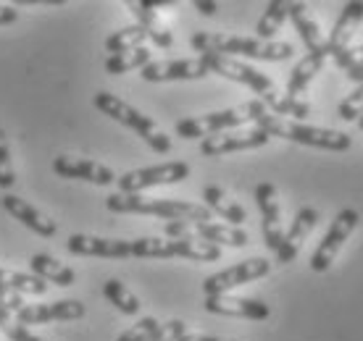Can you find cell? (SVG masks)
<instances>
[{
    "label": "cell",
    "instance_id": "obj_33",
    "mask_svg": "<svg viewBox=\"0 0 363 341\" xmlns=\"http://www.w3.org/2000/svg\"><path fill=\"white\" fill-rule=\"evenodd\" d=\"M158 320L155 318H140L132 328H127L124 333H118L116 341H153V333L158 331Z\"/></svg>",
    "mask_w": 363,
    "mask_h": 341
},
{
    "label": "cell",
    "instance_id": "obj_36",
    "mask_svg": "<svg viewBox=\"0 0 363 341\" xmlns=\"http://www.w3.org/2000/svg\"><path fill=\"white\" fill-rule=\"evenodd\" d=\"M0 331L6 333V336H9L11 341H43L40 336H37V333L29 331V328L24 323H18L16 315H13L11 320H6V323L0 325Z\"/></svg>",
    "mask_w": 363,
    "mask_h": 341
},
{
    "label": "cell",
    "instance_id": "obj_40",
    "mask_svg": "<svg viewBox=\"0 0 363 341\" xmlns=\"http://www.w3.org/2000/svg\"><path fill=\"white\" fill-rule=\"evenodd\" d=\"M355 55H358V61H363V45L358 47V50H355Z\"/></svg>",
    "mask_w": 363,
    "mask_h": 341
},
{
    "label": "cell",
    "instance_id": "obj_14",
    "mask_svg": "<svg viewBox=\"0 0 363 341\" xmlns=\"http://www.w3.org/2000/svg\"><path fill=\"white\" fill-rule=\"evenodd\" d=\"M53 173L61 179H79L90 181L95 187H108L118 179L113 168L103 166V163L87 161V158H74V155H58L53 158Z\"/></svg>",
    "mask_w": 363,
    "mask_h": 341
},
{
    "label": "cell",
    "instance_id": "obj_34",
    "mask_svg": "<svg viewBox=\"0 0 363 341\" xmlns=\"http://www.w3.org/2000/svg\"><path fill=\"white\" fill-rule=\"evenodd\" d=\"M337 113H340V118L342 121H358L363 113V84H358L350 95H347L342 103H340V108H337Z\"/></svg>",
    "mask_w": 363,
    "mask_h": 341
},
{
    "label": "cell",
    "instance_id": "obj_35",
    "mask_svg": "<svg viewBox=\"0 0 363 341\" xmlns=\"http://www.w3.org/2000/svg\"><path fill=\"white\" fill-rule=\"evenodd\" d=\"M184 333H190L184 320H166V323L158 325V331L153 333V341H179Z\"/></svg>",
    "mask_w": 363,
    "mask_h": 341
},
{
    "label": "cell",
    "instance_id": "obj_12",
    "mask_svg": "<svg viewBox=\"0 0 363 341\" xmlns=\"http://www.w3.org/2000/svg\"><path fill=\"white\" fill-rule=\"evenodd\" d=\"M255 205L261 210V229H264V242L272 252L279 250L281 239H284V229H281V205L277 197V187L264 181L255 187Z\"/></svg>",
    "mask_w": 363,
    "mask_h": 341
},
{
    "label": "cell",
    "instance_id": "obj_39",
    "mask_svg": "<svg viewBox=\"0 0 363 341\" xmlns=\"http://www.w3.org/2000/svg\"><path fill=\"white\" fill-rule=\"evenodd\" d=\"M179 341H237V339H218V336H203V333H184Z\"/></svg>",
    "mask_w": 363,
    "mask_h": 341
},
{
    "label": "cell",
    "instance_id": "obj_21",
    "mask_svg": "<svg viewBox=\"0 0 363 341\" xmlns=\"http://www.w3.org/2000/svg\"><path fill=\"white\" fill-rule=\"evenodd\" d=\"M327 58H329V47H324V50H316V53L303 55V58L295 63V69L290 71L287 95H290V98L303 100V95H306V90H308V84L316 79V74H321V69H324Z\"/></svg>",
    "mask_w": 363,
    "mask_h": 341
},
{
    "label": "cell",
    "instance_id": "obj_27",
    "mask_svg": "<svg viewBox=\"0 0 363 341\" xmlns=\"http://www.w3.org/2000/svg\"><path fill=\"white\" fill-rule=\"evenodd\" d=\"M287 18H290V3H287V0H272V3L266 6L264 16L258 18V24H255L258 40L274 42V37L279 35L281 24H284Z\"/></svg>",
    "mask_w": 363,
    "mask_h": 341
},
{
    "label": "cell",
    "instance_id": "obj_6",
    "mask_svg": "<svg viewBox=\"0 0 363 341\" xmlns=\"http://www.w3.org/2000/svg\"><path fill=\"white\" fill-rule=\"evenodd\" d=\"M166 239H200V242L216 244V247H245L247 233L237 226L216 224V221H206V224H195V221H169L164 226Z\"/></svg>",
    "mask_w": 363,
    "mask_h": 341
},
{
    "label": "cell",
    "instance_id": "obj_31",
    "mask_svg": "<svg viewBox=\"0 0 363 341\" xmlns=\"http://www.w3.org/2000/svg\"><path fill=\"white\" fill-rule=\"evenodd\" d=\"M103 296L108 299L111 305L116 307L118 313L124 315H137L140 313V299L132 294V289L118 279H108L103 284Z\"/></svg>",
    "mask_w": 363,
    "mask_h": 341
},
{
    "label": "cell",
    "instance_id": "obj_10",
    "mask_svg": "<svg viewBox=\"0 0 363 341\" xmlns=\"http://www.w3.org/2000/svg\"><path fill=\"white\" fill-rule=\"evenodd\" d=\"M272 273V262L266 258H247V260L237 262L227 270H218L213 276L203 281V291L206 296H216V294H229L232 289L245 287L250 281H258Z\"/></svg>",
    "mask_w": 363,
    "mask_h": 341
},
{
    "label": "cell",
    "instance_id": "obj_3",
    "mask_svg": "<svg viewBox=\"0 0 363 341\" xmlns=\"http://www.w3.org/2000/svg\"><path fill=\"white\" fill-rule=\"evenodd\" d=\"M258 129H264L269 137H281L290 142L306 144V147H318V150H329V153H345L350 150V137L337 132V129H321V126H308L300 121H290V118L272 116L269 108H261L253 121Z\"/></svg>",
    "mask_w": 363,
    "mask_h": 341
},
{
    "label": "cell",
    "instance_id": "obj_15",
    "mask_svg": "<svg viewBox=\"0 0 363 341\" xmlns=\"http://www.w3.org/2000/svg\"><path fill=\"white\" fill-rule=\"evenodd\" d=\"M203 58H177V61H153L140 71L145 81H195L208 76Z\"/></svg>",
    "mask_w": 363,
    "mask_h": 341
},
{
    "label": "cell",
    "instance_id": "obj_29",
    "mask_svg": "<svg viewBox=\"0 0 363 341\" xmlns=\"http://www.w3.org/2000/svg\"><path fill=\"white\" fill-rule=\"evenodd\" d=\"M264 105L269 108V113L272 116H292V118H308L311 116V103L306 98L298 100V98H290L287 92L284 95H279V92H272V95H266L264 98Z\"/></svg>",
    "mask_w": 363,
    "mask_h": 341
},
{
    "label": "cell",
    "instance_id": "obj_24",
    "mask_svg": "<svg viewBox=\"0 0 363 341\" xmlns=\"http://www.w3.org/2000/svg\"><path fill=\"white\" fill-rule=\"evenodd\" d=\"M290 21L292 27H295V32L300 35V40H303V45L308 47V53H316V50L327 47V40L321 37V29L311 18L306 3H290Z\"/></svg>",
    "mask_w": 363,
    "mask_h": 341
},
{
    "label": "cell",
    "instance_id": "obj_4",
    "mask_svg": "<svg viewBox=\"0 0 363 341\" xmlns=\"http://www.w3.org/2000/svg\"><path fill=\"white\" fill-rule=\"evenodd\" d=\"M92 103H95V108H98L103 116L113 118L116 124L132 129L150 150H155V153H172V139L166 137V132H161L153 118L145 116L143 110H137L135 105H129L127 100L116 98V95H111V92H98V95L92 98Z\"/></svg>",
    "mask_w": 363,
    "mask_h": 341
},
{
    "label": "cell",
    "instance_id": "obj_8",
    "mask_svg": "<svg viewBox=\"0 0 363 341\" xmlns=\"http://www.w3.org/2000/svg\"><path fill=\"white\" fill-rule=\"evenodd\" d=\"M358 224H361V216H358V210H353V207H345V210L337 213L332 226H329L327 236L321 239V244H318L313 258H311V270L313 273H327L332 268V262L340 255L342 244L350 239V233L358 229Z\"/></svg>",
    "mask_w": 363,
    "mask_h": 341
},
{
    "label": "cell",
    "instance_id": "obj_25",
    "mask_svg": "<svg viewBox=\"0 0 363 341\" xmlns=\"http://www.w3.org/2000/svg\"><path fill=\"white\" fill-rule=\"evenodd\" d=\"M29 268L43 281H50V284H58V287H72V284H77V273L69 265H64L61 260H55L53 255H45V252L32 255L29 258Z\"/></svg>",
    "mask_w": 363,
    "mask_h": 341
},
{
    "label": "cell",
    "instance_id": "obj_22",
    "mask_svg": "<svg viewBox=\"0 0 363 341\" xmlns=\"http://www.w3.org/2000/svg\"><path fill=\"white\" fill-rule=\"evenodd\" d=\"M203 205L208 207L213 216L224 218V221H229V226H240L247 221V210L237 200H232L224 192L221 187H216V184H208V187H203Z\"/></svg>",
    "mask_w": 363,
    "mask_h": 341
},
{
    "label": "cell",
    "instance_id": "obj_2",
    "mask_svg": "<svg viewBox=\"0 0 363 341\" xmlns=\"http://www.w3.org/2000/svg\"><path fill=\"white\" fill-rule=\"evenodd\" d=\"M106 207L111 213H132V216H158L166 221H195L206 224L213 221V213L203 202L190 200H169V197H147V195H108Z\"/></svg>",
    "mask_w": 363,
    "mask_h": 341
},
{
    "label": "cell",
    "instance_id": "obj_5",
    "mask_svg": "<svg viewBox=\"0 0 363 341\" xmlns=\"http://www.w3.org/2000/svg\"><path fill=\"white\" fill-rule=\"evenodd\" d=\"M261 108H264V100H250V103H242L237 108H224V110L206 113V116L182 118V121H177L174 132L182 139H208V137L221 134V132L242 129V124L255 121Z\"/></svg>",
    "mask_w": 363,
    "mask_h": 341
},
{
    "label": "cell",
    "instance_id": "obj_26",
    "mask_svg": "<svg viewBox=\"0 0 363 341\" xmlns=\"http://www.w3.org/2000/svg\"><path fill=\"white\" fill-rule=\"evenodd\" d=\"M0 289H9V291L21 296H43L48 294V281H43L35 273H18V270L11 268H0Z\"/></svg>",
    "mask_w": 363,
    "mask_h": 341
},
{
    "label": "cell",
    "instance_id": "obj_23",
    "mask_svg": "<svg viewBox=\"0 0 363 341\" xmlns=\"http://www.w3.org/2000/svg\"><path fill=\"white\" fill-rule=\"evenodd\" d=\"M129 8L137 16V24L147 32V40H153L155 47L169 50L174 45V35L169 32V27H166L164 21H161L158 11L153 8V3H129Z\"/></svg>",
    "mask_w": 363,
    "mask_h": 341
},
{
    "label": "cell",
    "instance_id": "obj_37",
    "mask_svg": "<svg viewBox=\"0 0 363 341\" xmlns=\"http://www.w3.org/2000/svg\"><path fill=\"white\" fill-rule=\"evenodd\" d=\"M18 21V11L13 6H6V3H0V27H11V24H16Z\"/></svg>",
    "mask_w": 363,
    "mask_h": 341
},
{
    "label": "cell",
    "instance_id": "obj_32",
    "mask_svg": "<svg viewBox=\"0 0 363 341\" xmlns=\"http://www.w3.org/2000/svg\"><path fill=\"white\" fill-rule=\"evenodd\" d=\"M13 184H16V168L11 161L9 137L0 129V189H11Z\"/></svg>",
    "mask_w": 363,
    "mask_h": 341
},
{
    "label": "cell",
    "instance_id": "obj_11",
    "mask_svg": "<svg viewBox=\"0 0 363 341\" xmlns=\"http://www.w3.org/2000/svg\"><path fill=\"white\" fill-rule=\"evenodd\" d=\"M272 137L266 134L264 129L250 126V129H232V132H221L213 134L208 139L200 142V153L206 158H221L229 153H242V150H255V147H264L269 144Z\"/></svg>",
    "mask_w": 363,
    "mask_h": 341
},
{
    "label": "cell",
    "instance_id": "obj_16",
    "mask_svg": "<svg viewBox=\"0 0 363 341\" xmlns=\"http://www.w3.org/2000/svg\"><path fill=\"white\" fill-rule=\"evenodd\" d=\"M66 250L77 258H108V260H124L129 258V239H106L92 233H72Z\"/></svg>",
    "mask_w": 363,
    "mask_h": 341
},
{
    "label": "cell",
    "instance_id": "obj_7",
    "mask_svg": "<svg viewBox=\"0 0 363 341\" xmlns=\"http://www.w3.org/2000/svg\"><path fill=\"white\" fill-rule=\"evenodd\" d=\"M187 176H190V166L184 161H172V163H161V166H150V168L127 170V173L118 176L116 184L121 195H143L145 189L179 184Z\"/></svg>",
    "mask_w": 363,
    "mask_h": 341
},
{
    "label": "cell",
    "instance_id": "obj_41",
    "mask_svg": "<svg viewBox=\"0 0 363 341\" xmlns=\"http://www.w3.org/2000/svg\"><path fill=\"white\" fill-rule=\"evenodd\" d=\"M355 124H358V129H361V132H363V113H361V118H358V121H355Z\"/></svg>",
    "mask_w": 363,
    "mask_h": 341
},
{
    "label": "cell",
    "instance_id": "obj_38",
    "mask_svg": "<svg viewBox=\"0 0 363 341\" xmlns=\"http://www.w3.org/2000/svg\"><path fill=\"white\" fill-rule=\"evenodd\" d=\"M192 6H195V8H198L203 16H213V13L218 11V3H213V0H195Z\"/></svg>",
    "mask_w": 363,
    "mask_h": 341
},
{
    "label": "cell",
    "instance_id": "obj_30",
    "mask_svg": "<svg viewBox=\"0 0 363 341\" xmlns=\"http://www.w3.org/2000/svg\"><path fill=\"white\" fill-rule=\"evenodd\" d=\"M147 40V32L140 24H129V27L118 29L113 35L106 37V50L111 55H118V53H129V50H135V47H143Z\"/></svg>",
    "mask_w": 363,
    "mask_h": 341
},
{
    "label": "cell",
    "instance_id": "obj_1",
    "mask_svg": "<svg viewBox=\"0 0 363 341\" xmlns=\"http://www.w3.org/2000/svg\"><path fill=\"white\" fill-rule=\"evenodd\" d=\"M190 47L200 55L216 53L229 58H253V61H287L295 53L290 42H264L258 37L224 35V32H195L190 37Z\"/></svg>",
    "mask_w": 363,
    "mask_h": 341
},
{
    "label": "cell",
    "instance_id": "obj_9",
    "mask_svg": "<svg viewBox=\"0 0 363 341\" xmlns=\"http://www.w3.org/2000/svg\"><path fill=\"white\" fill-rule=\"evenodd\" d=\"M200 58L208 66L211 74H218V76H224V79H229V81H237V84H245L255 95H261V100H264L266 95L277 92L274 81L269 79L264 71H258V69H253V66H247V63H242V61H237V58L216 55V53H206V55H200Z\"/></svg>",
    "mask_w": 363,
    "mask_h": 341
},
{
    "label": "cell",
    "instance_id": "obj_17",
    "mask_svg": "<svg viewBox=\"0 0 363 341\" xmlns=\"http://www.w3.org/2000/svg\"><path fill=\"white\" fill-rule=\"evenodd\" d=\"M203 307L211 315H227V318H242V320H266L272 315V307L261 299H247V296H229L216 294L206 296Z\"/></svg>",
    "mask_w": 363,
    "mask_h": 341
},
{
    "label": "cell",
    "instance_id": "obj_18",
    "mask_svg": "<svg viewBox=\"0 0 363 341\" xmlns=\"http://www.w3.org/2000/svg\"><path fill=\"white\" fill-rule=\"evenodd\" d=\"M316 224H318L316 207H300L298 213H295V218H292L290 229L284 231V239H281L279 250L274 252V258H277L279 265H287V262H292L298 258L300 247L308 239V233L316 229Z\"/></svg>",
    "mask_w": 363,
    "mask_h": 341
},
{
    "label": "cell",
    "instance_id": "obj_28",
    "mask_svg": "<svg viewBox=\"0 0 363 341\" xmlns=\"http://www.w3.org/2000/svg\"><path fill=\"white\" fill-rule=\"evenodd\" d=\"M147 63H153V53L143 45V47L129 50V53L108 55L103 66H106V74H111V76H121V74H129V71H143Z\"/></svg>",
    "mask_w": 363,
    "mask_h": 341
},
{
    "label": "cell",
    "instance_id": "obj_20",
    "mask_svg": "<svg viewBox=\"0 0 363 341\" xmlns=\"http://www.w3.org/2000/svg\"><path fill=\"white\" fill-rule=\"evenodd\" d=\"M363 21V3L361 0H350L342 6V13L340 18L335 21V27L329 32V40H327V47H329V58L337 53H345L350 50V42H353L355 32L361 27Z\"/></svg>",
    "mask_w": 363,
    "mask_h": 341
},
{
    "label": "cell",
    "instance_id": "obj_19",
    "mask_svg": "<svg viewBox=\"0 0 363 341\" xmlns=\"http://www.w3.org/2000/svg\"><path fill=\"white\" fill-rule=\"evenodd\" d=\"M0 205H3V210H6L9 216H13L18 224L27 226L29 231H35L37 236L50 239V236H55V231H58V224H55L53 218L48 216V213H43L40 207H35L32 202H27V200L16 197V195H3Z\"/></svg>",
    "mask_w": 363,
    "mask_h": 341
},
{
    "label": "cell",
    "instance_id": "obj_13",
    "mask_svg": "<svg viewBox=\"0 0 363 341\" xmlns=\"http://www.w3.org/2000/svg\"><path fill=\"white\" fill-rule=\"evenodd\" d=\"M87 315V307L79 299H58L45 305H24L16 313V320L24 325H43L55 320H79Z\"/></svg>",
    "mask_w": 363,
    "mask_h": 341
}]
</instances>
